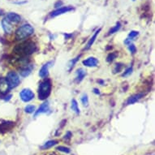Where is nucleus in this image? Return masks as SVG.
Segmentation results:
<instances>
[{
    "instance_id": "nucleus-33",
    "label": "nucleus",
    "mask_w": 155,
    "mask_h": 155,
    "mask_svg": "<svg viewBox=\"0 0 155 155\" xmlns=\"http://www.w3.org/2000/svg\"><path fill=\"white\" fill-rule=\"evenodd\" d=\"M3 15V10H2V9L0 8V15Z\"/></svg>"
},
{
    "instance_id": "nucleus-20",
    "label": "nucleus",
    "mask_w": 155,
    "mask_h": 155,
    "mask_svg": "<svg viewBox=\"0 0 155 155\" xmlns=\"http://www.w3.org/2000/svg\"><path fill=\"white\" fill-rule=\"evenodd\" d=\"M71 110L76 113V114H80V109H79V107H78V103H77V102H76V100L75 99L71 100Z\"/></svg>"
},
{
    "instance_id": "nucleus-19",
    "label": "nucleus",
    "mask_w": 155,
    "mask_h": 155,
    "mask_svg": "<svg viewBox=\"0 0 155 155\" xmlns=\"http://www.w3.org/2000/svg\"><path fill=\"white\" fill-rule=\"evenodd\" d=\"M81 57V55L77 56L76 58H75V59H72V60H70V61H69V63L68 64V70L69 71H71V69L73 68L74 66H75V64H76V62L79 60Z\"/></svg>"
},
{
    "instance_id": "nucleus-8",
    "label": "nucleus",
    "mask_w": 155,
    "mask_h": 155,
    "mask_svg": "<svg viewBox=\"0 0 155 155\" xmlns=\"http://www.w3.org/2000/svg\"><path fill=\"white\" fill-rule=\"evenodd\" d=\"M73 10V8L71 7H62V8H59L58 9H56L55 11H54L51 13V17H56L58 15H63L64 13L69 12Z\"/></svg>"
},
{
    "instance_id": "nucleus-25",
    "label": "nucleus",
    "mask_w": 155,
    "mask_h": 155,
    "mask_svg": "<svg viewBox=\"0 0 155 155\" xmlns=\"http://www.w3.org/2000/svg\"><path fill=\"white\" fill-rule=\"evenodd\" d=\"M56 150H59L60 152L66 153H69L71 152V150L69 148L65 147V146H58V147L56 148Z\"/></svg>"
},
{
    "instance_id": "nucleus-28",
    "label": "nucleus",
    "mask_w": 155,
    "mask_h": 155,
    "mask_svg": "<svg viewBox=\"0 0 155 155\" xmlns=\"http://www.w3.org/2000/svg\"><path fill=\"white\" fill-rule=\"evenodd\" d=\"M128 50H129V51L132 54H134L137 52V48H136V46L133 44H129L128 45Z\"/></svg>"
},
{
    "instance_id": "nucleus-26",
    "label": "nucleus",
    "mask_w": 155,
    "mask_h": 155,
    "mask_svg": "<svg viewBox=\"0 0 155 155\" xmlns=\"http://www.w3.org/2000/svg\"><path fill=\"white\" fill-rule=\"evenodd\" d=\"M123 68H124V64H116L114 66V73H117V72H120L122 71Z\"/></svg>"
},
{
    "instance_id": "nucleus-27",
    "label": "nucleus",
    "mask_w": 155,
    "mask_h": 155,
    "mask_svg": "<svg viewBox=\"0 0 155 155\" xmlns=\"http://www.w3.org/2000/svg\"><path fill=\"white\" fill-rule=\"evenodd\" d=\"M138 34H139V33H138L137 31H131L129 34H128V38L132 40L133 38H136L137 36H138Z\"/></svg>"
},
{
    "instance_id": "nucleus-6",
    "label": "nucleus",
    "mask_w": 155,
    "mask_h": 155,
    "mask_svg": "<svg viewBox=\"0 0 155 155\" xmlns=\"http://www.w3.org/2000/svg\"><path fill=\"white\" fill-rule=\"evenodd\" d=\"M5 18L11 24H12V25L13 24L16 25V24L20 23L21 21V16L15 12H8L6 15Z\"/></svg>"
},
{
    "instance_id": "nucleus-16",
    "label": "nucleus",
    "mask_w": 155,
    "mask_h": 155,
    "mask_svg": "<svg viewBox=\"0 0 155 155\" xmlns=\"http://www.w3.org/2000/svg\"><path fill=\"white\" fill-rule=\"evenodd\" d=\"M33 65H26L24 68H22L20 71L21 73V76H23V77H25V76H28L29 74L31 73V71L33 70Z\"/></svg>"
},
{
    "instance_id": "nucleus-12",
    "label": "nucleus",
    "mask_w": 155,
    "mask_h": 155,
    "mask_svg": "<svg viewBox=\"0 0 155 155\" xmlns=\"http://www.w3.org/2000/svg\"><path fill=\"white\" fill-rule=\"evenodd\" d=\"M86 76V71L83 68L77 69L76 71V82L80 83L83 81L84 76Z\"/></svg>"
},
{
    "instance_id": "nucleus-21",
    "label": "nucleus",
    "mask_w": 155,
    "mask_h": 155,
    "mask_svg": "<svg viewBox=\"0 0 155 155\" xmlns=\"http://www.w3.org/2000/svg\"><path fill=\"white\" fill-rule=\"evenodd\" d=\"M120 28H121V24H120V22H118V23L116 24L113 28L110 29V31L108 32V35H111V34H113V33H117L118 31L120 29Z\"/></svg>"
},
{
    "instance_id": "nucleus-9",
    "label": "nucleus",
    "mask_w": 155,
    "mask_h": 155,
    "mask_svg": "<svg viewBox=\"0 0 155 155\" xmlns=\"http://www.w3.org/2000/svg\"><path fill=\"white\" fill-rule=\"evenodd\" d=\"M2 28H3V31L5 32V33L7 34H11V33L13 32V26L12 24H11L9 21L6 19V18H3L2 20Z\"/></svg>"
},
{
    "instance_id": "nucleus-13",
    "label": "nucleus",
    "mask_w": 155,
    "mask_h": 155,
    "mask_svg": "<svg viewBox=\"0 0 155 155\" xmlns=\"http://www.w3.org/2000/svg\"><path fill=\"white\" fill-rule=\"evenodd\" d=\"M9 90V87L5 78H0V94H7Z\"/></svg>"
},
{
    "instance_id": "nucleus-29",
    "label": "nucleus",
    "mask_w": 155,
    "mask_h": 155,
    "mask_svg": "<svg viewBox=\"0 0 155 155\" xmlns=\"http://www.w3.org/2000/svg\"><path fill=\"white\" fill-rule=\"evenodd\" d=\"M132 68H127L126 71L124 72V74L122 75V76H124V77H125V76H129L130 74L132 73Z\"/></svg>"
},
{
    "instance_id": "nucleus-10",
    "label": "nucleus",
    "mask_w": 155,
    "mask_h": 155,
    "mask_svg": "<svg viewBox=\"0 0 155 155\" xmlns=\"http://www.w3.org/2000/svg\"><path fill=\"white\" fill-rule=\"evenodd\" d=\"M49 109H50V104L49 102H45L40 106V107L38 108V110H35V114H34V117H37L38 115L41 114H45L46 112H48Z\"/></svg>"
},
{
    "instance_id": "nucleus-18",
    "label": "nucleus",
    "mask_w": 155,
    "mask_h": 155,
    "mask_svg": "<svg viewBox=\"0 0 155 155\" xmlns=\"http://www.w3.org/2000/svg\"><path fill=\"white\" fill-rule=\"evenodd\" d=\"M57 144H58V141L55 140H48V141L45 143L42 146H41V149L42 150H47V149H50V148L53 147V146H54V145H57Z\"/></svg>"
},
{
    "instance_id": "nucleus-17",
    "label": "nucleus",
    "mask_w": 155,
    "mask_h": 155,
    "mask_svg": "<svg viewBox=\"0 0 155 155\" xmlns=\"http://www.w3.org/2000/svg\"><path fill=\"white\" fill-rule=\"evenodd\" d=\"M100 32H101V28H99V29H97V30L96 32L94 33V35H93V37H92V38H90V39H89V41H88V43H87L86 46H85V49H86V50H88V49H89V48H90V47H91L92 45L94 44V41H95L97 37V35L99 34Z\"/></svg>"
},
{
    "instance_id": "nucleus-30",
    "label": "nucleus",
    "mask_w": 155,
    "mask_h": 155,
    "mask_svg": "<svg viewBox=\"0 0 155 155\" xmlns=\"http://www.w3.org/2000/svg\"><path fill=\"white\" fill-rule=\"evenodd\" d=\"M71 136H72V135H71V132H67V134L65 135V137H64V139H65V140H70L71 137Z\"/></svg>"
},
{
    "instance_id": "nucleus-4",
    "label": "nucleus",
    "mask_w": 155,
    "mask_h": 155,
    "mask_svg": "<svg viewBox=\"0 0 155 155\" xmlns=\"http://www.w3.org/2000/svg\"><path fill=\"white\" fill-rule=\"evenodd\" d=\"M6 81L8 83V85L9 87V89H12L15 87H17L20 83H21V79L20 76L15 71H11L7 74L6 76Z\"/></svg>"
},
{
    "instance_id": "nucleus-3",
    "label": "nucleus",
    "mask_w": 155,
    "mask_h": 155,
    "mask_svg": "<svg viewBox=\"0 0 155 155\" xmlns=\"http://www.w3.org/2000/svg\"><path fill=\"white\" fill-rule=\"evenodd\" d=\"M34 33V28L28 24H25L20 26L15 31V38L16 40H23L25 38H28L29 36L33 35Z\"/></svg>"
},
{
    "instance_id": "nucleus-7",
    "label": "nucleus",
    "mask_w": 155,
    "mask_h": 155,
    "mask_svg": "<svg viewBox=\"0 0 155 155\" xmlns=\"http://www.w3.org/2000/svg\"><path fill=\"white\" fill-rule=\"evenodd\" d=\"M15 126V123L12 121H2L0 123V133H4L10 131Z\"/></svg>"
},
{
    "instance_id": "nucleus-23",
    "label": "nucleus",
    "mask_w": 155,
    "mask_h": 155,
    "mask_svg": "<svg viewBox=\"0 0 155 155\" xmlns=\"http://www.w3.org/2000/svg\"><path fill=\"white\" fill-rule=\"evenodd\" d=\"M81 102L84 107H88V105H89V98H88V95L87 94H84L81 97Z\"/></svg>"
},
{
    "instance_id": "nucleus-5",
    "label": "nucleus",
    "mask_w": 155,
    "mask_h": 155,
    "mask_svg": "<svg viewBox=\"0 0 155 155\" xmlns=\"http://www.w3.org/2000/svg\"><path fill=\"white\" fill-rule=\"evenodd\" d=\"M21 99L25 102H28L34 98V94L30 89H24L20 94Z\"/></svg>"
},
{
    "instance_id": "nucleus-31",
    "label": "nucleus",
    "mask_w": 155,
    "mask_h": 155,
    "mask_svg": "<svg viewBox=\"0 0 155 155\" xmlns=\"http://www.w3.org/2000/svg\"><path fill=\"white\" fill-rule=\"evenodd\" d=\"M62 2H59V1H58V2H57V3H55V5H54V7H55V8H59V6H60L62 4Z\"/></svg>"
},
{
    "instance_id": "nucleus-1",
    "label": "nucleus",
    "mask_w": 155,
    "mask_h": 155,
    "mask_svg": "<svg viewBox=\"0 0 155 155\" xmlns=\"http://www.w3.org/2000/svg\"><path fill=\"white\" fill-rule=\"evenodd\" d=\"M37 50L36 45L33 41H25L23 43L19 44L14 48V52L19 55H29L34 53Z\"/></svg>"
},
{
    "instance_id": "nucleus-22",
    "label": "nucleus",
    "mask_w": 155,
    "mask_h": 155,
    "mask_svg": "<svg viewBox=\"0 0 155 155\" xmlns=\"http://www.w3.org/2000/svg\"><path fill=\"white\" fill-rule=\"evenodd\" d=\"M36 110L35 107L33 106V105H28V106H26L25 108V111L26 113H28V114H31V113H33Z\"/></svg>"
},
{
    "instance_id": "nucleus-15",
    "label": "nucleus",
    "mask_w": 155,
    "mask_h": 155,
    "mask_svg": "<svg viewBox=\"0 0 155 155\" xmlns=\"http://www.w3.org/2000/svg\"><path fill=\"white\" fill-rule=\"evenodd\" d=\"M143 97V94H135V95H132L130 97H128V99L127 100V105H131L134 104L137 102H138L139 100Z\"/></svg>"
},
{
    "instance_id": "nucleus-24",
    "label": "nucleus",
    "mask_w": 155,
    "mask_h": 155,
    "mask_svg": "<svg viewBox=\"0 0 155 155\" xmlns=\"http://www.w3.org/2000/svg\"><path fill=\"white\" fill-rule=\"evenodd\" d=\"M118 54L116 52H113V53H110L109 54V55L107 56V62H112L114 60L116 57H117Z\"/></svg>"
},
{
    "instance_id": "nucleus-34",
    "label": "nucleus",
    "mask_w": 155,
    "mask_h": 155,
    "mask_svg": "<svg viewBox=\"0 0 155 155\" xmlns=\"http://www.w3.org/2000/svg\"><path fill=\"white\" fill-rule=\"evenodd\" d=\"M132 1H136V0H132Z\"/></svg>"
},
{
    "instance_id": "nucleus-2",
    "label": "nucleus",
    "mask_w": 155,
    "mask_h": 155,
    "mask_svg": "<svg viewBox=\"0 0 155 155\" xmlns=\"http://www.w3.org/2000/svg\"><path fill=\"white\" fill-rule=\"evenodd\" d=\"M51 89H52V84H51V80L46 79L43 81H41L39 84V88H38V98H39V100H41V101L46 100L51 94Z\"/></svg>"
},
{
    "instance_id": "nucleus-11",
    "label": "nucleus",
    "mask_w": 155,
    "mask_h": 155,
    "mask_svg": "<svg viewBox=\"0 0 155 155\" xmlns=\"http://www.w3.org/2000/svg\"><path fill=\"white\" fill-rule=\"evenodd\" d=\"M83 64L85 67H89V68H94V67L97 66L98 64V60L94 57H89L88 59H84L83 61Z\"/></svg>"
},
{
    "instance_id": "nucleus-32",
    "label": "nucleus",
    "mask_w": 155,
    "mask_h": 155,
    "mask_svg": "<svg viewBox=\"0 0 155 155\" xmlns=\"http://www.w3.org/2000/svg\"><path fill=\"white\" fill-rule=\"evenodd\" d=\"M94 93H95V94H100L99 90H98V89H94Z\"/></svg>"
},
{
    "instance_id": "nucleus-14",
    "label": "nucleus",
    "mask_w": 155,
    "mask_h": 155,
    "mask_svg": "<svg viewBox=\"0 0 155 155\" xmlns=\"http://www.w3.org/2000/svg\"><path fill=\"white\" fill-rule=\"evenodd\" d=\"M51 63H47V64H44L43 66L41 67V68L40 69V71H39V76L41 78H45L46 76H48L49 74V67H50V64Z\"/></svg>"
}]
</instances>
